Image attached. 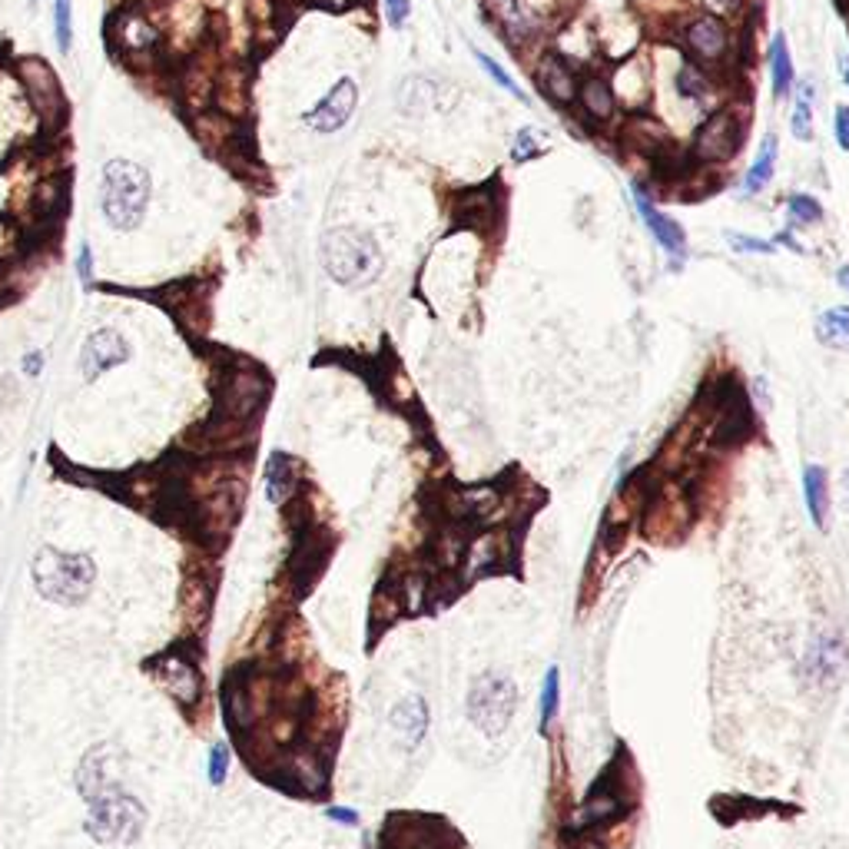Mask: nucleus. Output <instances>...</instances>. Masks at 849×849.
Here are the masks:
<instances>
[{
  "instance_id": "obj_1",
  "label": "nucleus",
  "mask_w": 849,
  "mask_h": 849,
  "mask_svg": "<svg viewBox=\"0 0 849 849\" xmlns=\"http://www.w3.org/2000/svg\"><path fill=\"white\" fill-rule=\"evenodd\" d=\"M30 581L44 601L60 604V607H77L90 597L93 585H97V564L90 554L60 551L47 544L30 561Z\"/></svg>"
},
{
  "instance_id": "obj_2",
  "label": "nucleus",
  "mask_w": 849,
  "mask_h": 849,
  "mask_svg": "<svg viewBox=\"0 0 849 849\" xmlns=\"http://www.w3.org/2000/svg\"><path fill=\"white\" fill-rule=\"evenodd\" d=\"M319 256L326 273L346 289H362L372 285L382 275L385 256L372 233L358 226H336L329 229L319 243Z\"/></svg>"
},
{
  "instance_id": "obj_3",
  "label": "nucleus",
  "mask_w": 849,
  "mask_h": 849,
  "mask_svg": "<svg viewBox=\"0 0 849 849\" xmlns=\"http://www.w3.org/2000/svg\"><path fill=\"white\" fill-rule=\"evenodd\" d=\"M150 192H153V180H150L147 166L133 163V160H110L100 173L103 220L117 233L137 229L147 216Z\"/></svg>"
},
{
  "instance_id": "obj_4",
  "label": "nucleus",
  "mask_w": 849,
  "mask_h": 849,
  "mask_svg": "<svg viewBox=\"0 0 849 849\" xmlns=\"http://www.w3.org/2000/svg\"><path fill=\"white\" fill-rule=\"evenodd\" d=\"M521 703V690L504 670H481L471 677L465 694V713L468 723L475 727L481 737L498 740L514 720V710Z\"/></svg>"
},
{
  "instance_id": "obj_5",
  "label": "nucleus",
  "mask_w": 849,
  "mask_h": 849,
  "mask_svg": "<svg viewBox=\"0 0 849 849\" xmlns=\"http://www.w3.org/2000/svg\"><path fill=\"white\" fill-rule=\"evenodd\" d=\"M83 830L93 843L113 846V843H137L147 830V806L140 803L129 790H113L110 796H100L97 803L87 806V823Z\"/></svg>"
},
{
  "instance_id": "obj_6",
  "label": "nucleus",
  "mask_w": 849,
  "mask_h": 849,
  "mask_svg": "<svg viewBox=\"0 0 849 849\" xmlns=\"http://www.w3.org/2000/svg\"><path fill=\"white\" fill-rule=\"evenodd\" d=\"M160 30H163V50L173 60H186L210 40V17L202 0H163V17H160Z\"/></svg>"
},
{
  "instance_id": "obj_7",
  "label": "nucleus",
  "mask_w": 849,
  "mask_h": 849,
  "mask_svg": "<svg viewBox=\"0 0 849 849\" xmlns=\"http://www.w3.org/2000/svg\"><path fill=\"white\" fill-rule=\"evenodd\" d=\"M269 399V378L256 366H233L216 385V415L233 421H256Z\"/></svg>"
},
{
  "instance_id": "obj_8",
  "label": "nucleus",
  "mask_w": 849,
  "mask_h": 849,
  "mask_svg": "<svg viewBox=\"0 0 849 849\" xmlns=\"http://www.w3.org/2000/svg\"><path fill=\"white\" fill-rule=\"evenodd\" d=\"M17 83L24 97H27V107L40 117L44 127H60L67 117V97L64 87H60V77L47 60L40 57H24L17 60Z\"/></svg>"
},
{
  "instance_id": "obj_9",
  "label": "nucleus",
  "mask_w": 849,
  "mask_h": 849,
  "mask_svg": "<svg viewBox=\"0 0 849 849\" xmlns=\"http://www.w3.org/2000/svg\"><path fill=\"white\" fill-rule=\"evenodd\" d=\"M220 67V50L212 40H206L196 54L186 57L180 74L173 77V93H180V100L192 117L212 110V87H216Z\"/></svg>"
},
{
  "instance_id": "obj_10",
  "label": "nucleus",
  "mask_w": 849,
  "mask_h": 849,
  "mask_svg": "<svg viewBox=\"0 0 849 849\" xmlns=\"http://www.w3.org/2000/svg\"><path fill=\"white\" fill-rule=\"evenodd\" d=\"M77 793L87 806L97 803L100 796H110L113 790L123 786V763H119V750L110 743H97L93 750H87L77 767Z\"/></svg>"
},
{
  "instance_id": "obj_11",
  "label": "nucleus",
  "mask_w": 849,
  "mask_h": 849,
  "mask_svg": "<svg viewBox=\"0 0 849 849\" xmlns=\"http://www.w3.org/2000/svg\"><path fill=\"white\" fill-rule=\"evenodd\" d=\"M150 674H153V680L160 684V690H163L166 697H173L180 707H186V710H192V707L202 700L200 667L192 664L186 654H180V650H166L163 657H156L153 664H150Z\"/></svg>"
},
{
  "instance_id": "obj_12",
  "label": "nucleus",
  "mask_w": 849,
  "mask_h": 849,
  "mask_svg": "<svg viewBox=\"0 0 849 849\" xmlns=\"http://www.w3.org/2000/svg\"><path fill=\"white\" fill-rule=\"evenodd\" d=\"M256 445V421H233L212 415L206 425L192 431L190 448L202 455H236Z\"/></svg>"
},
{
  "instance_id": "obj_13",
  "label": "nucleus",
  "mask_w": 849,
  "mask_h": 849,
  "mask_svg": "<svg viewBox=\"0 0 849 849\" xmlns=\"http://www.w3.org/2000/svg\"><path fill=\"white\" fill-rule=\"evenodd\" d=\"M849 674V654L846 644L833 634H813L803 654V677L813 687L840 684Z\"/></svg>"
},
{
  "instance_id": "obj_14",
  "label": "nucleus",
  "mask_w": 849,
  "mask_h": 849,
  "mask_svg": "<svg viewBox=\"0 0 849 849\" xmlns=\"http://www.w3.org/2000/svg\"><path fill=\"white\" fill-rule=\"evenodd\" d=\"M129 358V342L119 336L117 329H97L83 338L80 346V378L87 385H93L100 375H107L110 368L123 366Z\"/></svg>"
},
{
  "instance_id": "obj_15",
  "label": "nucleus",
  "mask_w": 849,
  "mask_h": 849,
  "mask_svg": "<svg viewBox=\"0 0 849 849\" xmlns=\"http://www.w3.org/2000/svg\"><path fill=\"white\" fill-rule=\"evenodd\" d=\"M740 140H743V127H740L737 113L720 110L697 129L694 156L703 163H723L740 150Z\"/></svg>"
},
{
  "instance_id": "obj_16",
  "label": "nucleus",
  "mask_w": 849,
  "mask_h": 849,
  "mask_svg": "<svg viewBox=\"0 0 849 849\" xmlns=\"http://www.w3.org/2000/svg\"><path fill=\"white\" fill-rule=\"evenodd\" d=\"M356 107H358L356 80L342 77V80H338L336 87H332V90L326 93V97H322V100L316 103V107H312L302 119H305V127L316 129V133H338V129L352 119Z\"/></svg>"
},
{
  "instance_id": "obj_17",
  "label": "nucleus",
  "mask_w": 849,
  "mask_h": 849,
  "mask_svg": "<svg viewBox=\"0 0 849 849\" xmlns=\"http://www.w3.org/2000/svg\"><path fill=\"white\" fill-rule=\"evenodd\" d=\"M210 295H212V289L206 283H180V285L163 289L166 309L173 312L176 319H180V326H186L192 336H202V332L210 329V316H212Z\"/></svg>"
},
{
  "instance_id": "obj_18",
  "label": "nucleus",
  "mask_w": 849,
  "mask_h": 849,
  "mask_svg": "<svg viewBox=\"0 0 849 849\" xmlns=\"http://www.w3.org/2000/svg\"><path fill=\"white\" fill-rule=\"evenodd\" d=\"M388 727L395 730V737H399V743H402L405 750H415L421 740L429 737V727H431L429 700L421 694L402 697V700L388 710Z\"/></svg>"
},
{
  "instance_id": "obj_19",
  "label": "nucleus",
  "mask_w": 849,
  "mask_h": 849,
  "mask_svg": "<svg viewBox=\"0 0 849 849\" xmlns=\"http://www.w3.org/2000/svg\"><path fill=\"white\" fill-rule=\"evenodd\" d=\"M212 107L229 119H243L249 113V70L243 64H223L212 87Z\"/></svg>"
},
{
  "instance_id": "obj_20",
  "label": "nucleus",
  "mask_w": 849,
  "mask_h": 849,
  "mask_svg": "<svg viewBox=\"0 0 849 849\" xmlns=\"http://www.w3.org/2000/svg\"><path fill=\"white\" fill-rule=\"evenodd\" d=\"M212 614V585L206 577L190 575L183 581V591H180V624H183L186 640L200 637L206 624H210Z\"/></svg>"
},
{
  "instance_id": "obj_21",
  "label": "nucleus",
  "mask_w": 849,
  "mask_h": 849,
  "mask_svg": "<svg viewBox=\"0 0 849 849\" xmlns=\"http://www.w3.org/2000/svg\"><path fill=\"white\" fill-rule=\"evenodd\" d=\"M634 202H637V212L644 216V223H647V229H650V236L657 239L660 246L667 249V256L674 259L677 265L684 263L687 259V233H684V226H677L667 212H660L654 202L644 196V190H637L634 192Z\"/></svg>"
},
{
  "instance_id": "obj_22",
  "label": "nucleus",
  "mask_w": 849,
  "mask_h": 849,
  "mask_svg": "<svg viewBox=\"0 0 849 849\" xmlns=\"http://www.w3.org/2000/svg\"><path fill=\"white\" fill-rule=\"evenodd\" d=\"M687 50L700 60V64H720L727 50H730V34L717 17H697L684 34Z\"/></svg>"
},
{
  "instance_id": "obj_23",
  "label": "nucleus",
  "mask_w": 849,
  "mask_h": 849,
  "mask_svg": "<svg viewBox=\"0 0 849 849\" xmlns=\"http://www.w3.org/2000/svg\"><path fill=\"white\" fill-rule=\"evenodd\" d=\"M192 133L200 140V147L223 156V160H226L233 150H239V123L216 110H206V113H200V117H192Z\"/></svg>"
},
{
  "instance_id": "obj_24",
  "label": "nucleus",
  "mask_w": 849,
  "mask_h": 849,
  "mask_svg": "<svg viewBox=\"0 0 849 849\" xmlns=\"http://www.w3.org/2000/svg\"><path fill=\"white\" fill-rule=\"evenodd\" d=\"M295 488H299V461L289 451H273L265 458V498H269V504L293 502Z\"/></svg>"
},
{
  "instance_id": "obj_25",
  "label": "nucleus",
  "mask_w": 849,
  "mask_h": 849,
  "mask_svg": "<svg viewBox=\"0 0 849 849\" xmlns=\"http://www.w3.org/2000/svg\"><path fill=\"white\" fill-rule=\"evenodd\" d=\"M484 4H488V10L494 14V20L502 24L508 40L524 44L528 37H534L538 20H534V14H528V7H524L521 0H484Z\"/></svg>"
},
{
  "instance_id": "obj_26",
  "label": "nucleus",
  "mask_w": 849,
  "mask_h": 849,
  "mask_svg": "<svg viewBox=\"0 0 849 849\" xmlns=\"http://www.w3.org/2000/svg\"><path fill=\"white\" fill-rule=\"evenodd\" d=\"M538 80H541V90L548 93L554 103H571L577 97V80H575V74H571V67H567L564 57H554V54L544 57V60H541Z\"/></svg>"
},
{
  "instance_id": "obj_27",
  "label": "nucleus",
  "mask_w": 849,
  "mask_h": 849,
  "mask_svg": "<svg viewBox=\"0 0 849 849\" xmlns=\"http://www.w3.org/2000/svg\"><path fill=\"white\" fill-rule=\"evenodd\" d=\"M399 107L409 117H429L441 107L439 103V83L429 80V77H411L402 83V93H399Z\"/></svg>"
},
{
  "instance_id": "obj_28",
  "label": "nucleus",
  "mask_w": 849,
  "mask_h": 849,
  "mask_svg": "<svg viewBox=\"0 0 849 849\" xmlns=\"http://www.w3.org/2000/svg\"><path fill=\"white\" fill-rule=\"evenodd\" d=\"M803 502L816 528H826V512H830V478L820 465H806L803 471Z\"/></svg>"
},
{
  "instance_id": "obj_29",
  "label": "nucleus",
  "mask_w": 849,
  "mask_h": 849,
  "mask_svg": "<svg viewBox=\"0 0 849 849\" xmlns=\"http://www.w3.org/2000/svg\"><path fill=\"white\" fill-rule=\"evenodd\" d=\"M577 100L585 107V113L597 123H607L614 117V90L607 87V80L601 77H587L581 87H577Z\"/></svg>"
},
{
  "instance_id": "obj_30",
  "label": "nucleus",
  "mask_w": 849,
  "mask_h": 849,
  "mask_svg": "<svg viewBox=\"0 0 849 849\" xmlns=\"http://www.w3.org/2000/svg\"><path fill=\"white\" fill-rule=\"evenodd\" d=\"M773 170H776V137L767 133L763 143H760L757 160L750 166L747 180H743V190H747L750 196H753V192H763L770 186V180H773Z\"/></svg>"
},
{
  "instance_id": "obj_31",
  "label": "nucleus",
  "mask_w": 849,
  "mask_h": 849,
  "mask_svg": "<svg viewBox=\"0 0 849 849\" xmlns=\"http://www.w3.org/2000/svg\"><path fill=\"white\" fill-rule=\"evenodd\" d=\"M816 338L826 348L849 352V309H830L816 319Z\"/></svg>"
},
{
  "instance_id": "obj_32",
  "label": "nucleus",
  "mask_w": 849,
  "mask_h": 849,
  "mask_svg": "<svg viewBox=\"0 0 849 849\" xmlns=\"http://www.w3.org/2000/svg\"><path fill=\"white\" fill-rule=\"evenodd\" d=\"M770 77H773V93L780 100L793 93V57H790V44L783 34L773 40V50H770Z\"/></svg>"
},
{
  "instance_id": "obj_33",
  "label": "nucleus",
  "mask_w": 849,
  "mask_h": 849,
  "mask_svg": "<svg viewBox=\"0 0 849 849\" xmlns=\"http://www.w3.org/2000/svg\"><path fill=\"white\" fill-rule=\"evenodd\" d=\"M557 707H561V670H557V667H548V674H544V687H541V700H538L541 730H548L551 727Z\"/></svg>"
},
{
  "instance_id": "obj_34",
  "label": "nucleus",
  "mask_w": 849,
  "mask_h": 849,
  "mask_svg": "<svg viewBox=\"0 0 849 849\" xmlns=\"http://www.w3.org/2000/svg\"><path fill=\"white\" fill-rule=\"evenodd\" d=\"M790 129H793L796 140L813 137V83H800V90H796V107H793V119H790Z\"/></svg>"
},
{
  "instance_id": "obj_35",
  "label": "nucleus",
  "mask_w": 849,
  "mask_h": 849,
  "mask_svg": "<svg viewBox=\"0 0 849 849\" xmlns=\"http://www.w3.org/2000/svg\"><path fill=\"white\" fill-rule=\"evenodd\" d=\"M677 93L687 97V100H703L710 93V77L703 74V67L684 64L677 70Z\"/></svg>"
},
{
  "instance_id": "obj_36",
  "label": "nucleus",
  "mask_w": 849,
  "mask_h": 849,
  "mask_svg": "<svg viewBox=\"0 0 849 849\" xmlns=\"http://www.w3.org/2000/svg\"><path fill=\"white\" fill-rule=\"evenodd\" d=\"M548 140H551L548 133H541L538 127H521L518 137H514L512 156L518 163H528V160H534V156H541L548 150Z\"/></svg>"
},
{
  "instance_id": "obj_37",
  "label": "nucleus",
  "mask_w": 849,
  "mask_h": 849,
  "mask_svg": "<svg viewBox=\"0 0 849 849\" xmlns=\"http://www.w3.org/2000/svg\"><path fill=\"white\" fill-rule=\"evenodd\" d=\"M54 37L57 47L70 54V47H74V0H54Z\"/></svg>"
},
{
  "instance_id": "obj_38",
  "label": "nucleus",
  "mask_w": 849,
  "mask_h": 849,
  "mask_svg": "<svg viewBox=\"0 0 849 849\" xmlns=\"http://www.w3.org/2000/svg\"><path fill=\"white\" fill-rule=\"evenodd\" d=\"M229 767H233V750H229V743L216 740L210 747V757H206V780L212 786H223L229 780Z\"/></svg>"
},
{
  "instance_id": "obj_39",
  "label": "nucleus",
  "mask_w": 849,
  "mask_h": 849,
  "mask_svg": "<svg viewBox=\"0 0 849 849\" xmlns=\"http://www.w3.org/2000/svg\"><path fill=\"white\" fill-rule=\"evenodd\" d=\"M475 60H478V64H481V70H484V74H488V77H492L494 83H498V87H502V90L514 93V97H518V100H524V103H528V97H524V93L518 90V83H514L512 77L504 74V67L498 64V60H492V57L484 54V50H475Z\"/></svg>"
},
{
  "instance_id": "obj_40",
  "label": "nucleus",
  "mask_w": 849,
  "mask_h": 849,
  "mask_svg": "<svg viewBox=\"0 0 849 849\" xmlns=\"http://www.w3.org/2000/svg\"><path fill=\"white\" fill-rule=\"evenodd\" d=\"M786 210H790V216H793L796 223H820L823 220V206L813 200V196H806V192L790 196V200H786Z\"/></svg>"
},
{
  "instance_id": "obj_41",
  "label": "nucleus",
  "mask_w": 849,
  "mask_h": 849,
  "mask_svg": "<svg viewBox=\"0 0 849 849\" xmlns=\"http://www.w3.org/2000/svg\"><path fill=\"white\" fill-rule=\"evenodd\" d=\"M727 243H730L737 253H743V256H753V253H760V256H770L773 253V243H767V239H753V236H743V233H727Z\"/></svg>"
},
{
  "instance_id": "obj_42",
  "label": "nucleus",
  "mask_w": 849,
  "mask_h": 849,
  "mask_svg": "<svg viewBox=\"0 0 849 849\" xmlns=\"http://www.w3.org/2000/svg\"><path fill=\"white\" fill-rule=\"evenodd\" d=\"M385 4V20H388V27H402L405 20H409V0H382Z\"/></svg>"
},
{
  "instance_id": "obj_43",
  "label": "nucleus",
  "mask_w": 849,
  "mask_h": 849,
  "mask_svg": "<svg viewBox=\"0 0 849 849\" xmlns=\"http://www.w3.org/2000/svg\"><path fill=\"white\" fill-rule=\"evenodd\" d=\"M833 133H836L840 150L849 153V107H836V113H833Z\"/></svg>"
},
{
  "instance_id": "obj_44",
  "label": "nucleus",
  "mask_w": 849,
  "mask_h": 849,
  "mask_svg": "<svg viewBox=\"0 0 849 849\" xmlns=\"http://www.w3.org/2000/svg\"><path fill=\"white\" fill-rule=\"evenodd\" d=\"M326 816H329L332 823H338V826H348V830H356L358 826V813L352 810V806H326Z\"/></svg>"
},
{
  "instance_id": "obj_45",
  "label": "nucleus",
  "mask_w": 849,
  "mask_h": 849,
  "mask_svg": "<svg viewBox=\"0 0 849 849\" xmlns=\"http://www.w3.org/2000/svg\"><path fill=\"white\" fill-rule=\"evenodd\" d=\"M77 275H80L83 285L93 283V249H90V243H83L80 246V256H77Z\"/></svg>"
},
{
  "instance_id": "obj_46",
  "label": "nucleus",
  "mask_w": 849,
  "mask_h": 849,
  "mask_svg": "<svg viewBox=\"0 0 849 849\" xmlns=\"http://www.w3.org/2000/svg\"><path fill=\"white\" fill-rule=\"evenodd\" d=\"M17 399H20L17 378H14V375H4V378H0V409H10Z\"/></svg>"
},
{
  "instance_id": "obj_47",
  "label": "nucleus",
  "mask_w": 849,
  "mask_h": 849,
  "mask_svg": "<svg viewBox=\"0 0 849 849\" xmlns=\"http://www.w3.org/2000/svg\"><path fill=\"white\" fill-rule=\"evenodd\" d=\"M44 362H47V358H44V352H40V348H37V352H27V356H24V362H20V368H24V375H27V378H37V375L44 372Z\"/></svg>"
},
{
  "instance_id": "obj_48",
  "label": "nucleus",
  "mask_w": 849,
  "mask_h": 849,
  "mask_svg": "<svg viewBox=\"0 0 849 849\" xmlns=\"http://www.w3.org/2000/svg\"><path fill=\"white\" fill-rule=\"evenodd\" d=\"M14 233H10V226L4 220H0V256H10L14 253Z\"/></svg>"
},
{
  "instance_id": "obj_49",
  "label": "nucleus",
  "mask_w": 849,
  "mask_h": 849,
  "mask_svg": "<svg viewBox=\"0 0 849 849\" xmlns=\"http://www.w3.org/2000/svg\"><path fill=\"white\" fill-rule=\"evenodd\" d=\"M703 7L710 10V14H733L737 0H703Z\"/></svg>"
},
{
  "instance_id": "obj_50",
  "label": "nucleus",
  "mask_w": 849,
  "mask_h": 849,
  "mask_svg": "<svg viewBox=\"0 0 849 849\" xmlns=\"http://www.w3.org/2000/svg\"><path fill=\"white\" fill-rule=\"evenodd\" d=\"M843 508H846V514H849V468L843 471Z\"/></svg>"
},
{
  "instance_id": "obj_51",
  "label": "nucleus",
  "mask_w": 849,
  "mask_h": 849,
  "mask_svg": "<svg viewBox=\"0 0 849 849\" xmlns=\"http://www.w3.org/2000/svg\"><path fill=\"white\" fill-rule=\"evenodd\" d=\"M836 283H840L843 289L849 293V265H840V273H836Z\"/></svg>"
},
{
  "instance_id": "obj_52",
  "label": "nucleus",
  "mask_w": 849,
  "mask_h": 849,
  "mask_svg": "<svg viewBox=\"0 0 849 849\" xmlns=\"http://www.w3.org/2000/svg\"><path fill=\"white\" fill-rule=\"evenodd\" d=\"M843 77H846V83H849V57H846V67H843Z\"/></svg>"
}]
</instances>
